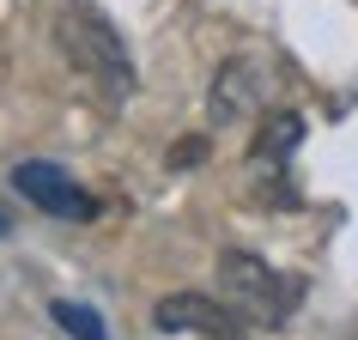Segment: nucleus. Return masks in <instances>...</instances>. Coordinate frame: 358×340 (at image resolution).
Wrapping results in <instances>:
<instances>
[{
	"label": "nucleus",
	"instance_id": "1",
	"mask_svg": "<svg viewBox=\"0 0 358 340\" xmlns=\"http://www.w3.org/2000/svg\"><path fill=\"white\" fill-rule=\"evenodd\" d=\"M55 43H61V55H67V67L103 92V104H122V97L134 92L128 43H122V31H115L97 6H85V0L61 6L55 13Z\"/></svg>",
	"mask_w": 358,
	"mask_h": 340
},
{
	"label": "nucleus",
	"instance_id": "2",
	"mask_svg": "<svg viewBox=\"0 0 358 340\" xmlns=\"http://www.w3.org/2000/svg\"><path fill=\"white\" fill-rule=\"evenodd\" d=\"M219 292H225V304L243 322H255V328H285L292 310L303 304L298 274H280V267H267L262 255H249V249H225V255H219Z\"/></svg>",
	"mask_w": 358,
	"mask_h": 340
},
{
	"label": "nucleus",
	"instance_id": "3",
	"mask_svg": "<svg viewBox=\"0 0 358 340\" xmlns=\"http://www.w3.org/2000/svg\"><path fill=\"white\" fill-rule=\"evenodd\" d=\"M13 189L31 201L37 213H49V219H97V194L79 183V176H67L61 164H49V158H24V164H13Z\"/></svg>",
	"mask_w": 358,
	"mask_h": 340
},
{
	"label": "nucleus",
	"instance_id": "4",
	"mask_svg": "<svg viewBox=\"0 0 358 340\" xmlns=\"http://www.w3.org/2000/svg\"><path fill=\"white\" fill-rule=\"evenodd\" d=\"M267 97H273V67H267V55H231L213 73L207 110H213V122H243V115L267 110Z\"/></svg>",
	"mask_w": 358,
	"mask_h": 340
},
{
	"label": "nucleus",
	"instance_id": "5",
	"mask_svg": "<svg viewBox=\"0 0 358 340\" xmlns=\"http://www.w3.org/2000/svg\"><path fill=\"white\" fill-rule=\"evenodd\" d=\"M152 322H158L164 334H201V340H249V334H243V316H237L231 304H213L207 292H170V298H158Z\"/></svg>",
	"mask_w": 358,
	"mask_h": 340
},
{
	"label": "nucleus",
	"instance_id": "6",
	"mask_svg": "<svg viewBox=\"0 0 358 340\" xmlns=\"http://www.w3.org/2000/svg\"><path fill=\"white\" fill-rule=\"evenodd\" d=\"M303 146V115L298 110H267L262 128L249 134V164H280Z\"/></svg>",
	"mask_w": 358,
	"mask_h": 340
},
{
	"label": "nucleus",
	"instance_id": "7",
	"mask_svg": "<svg viewBox=\"0 0 358 340\" xmlns=\"http://www.w3.org/2000/svg\"><path fill=\"white\" fill-rule=\"evenodd\" d=\"M49 316L67 328L73 340H110V328H103V316H97L92 304H73V298H55L49 304Z\"/></svg>",
	"mask_w": 358,
	"mask_h": 340
},
{
	"label": "nucleus",
	"instance_id": "8",
	"mask_svg": "<svg viewBox=\"0 0 358 340\" xmlns=\"http://www.w3.org/2000/svg\"><path fill=\"white\" fill-rule=\"evenodd\" d=\"M201 158H207V134H189V140L170 146V170H189V164H201Z\"/></svg>",
	"mask_w": 358,
	"mask_h": 340
},
{
	"label": "nucleus",
	"instance_id": "9",
	"mask_svg": "<svg viewBox=\"0 0 358 340\" xmlns=\"http://www.w3.org/2000/svg\"><path fill=\"white\" fill-rule=\"evenodd\" d=\"M6 231H13V225H6V213H0V237H6Z\"/></svg>",
	"mask_w": 358,
	"mask_h": 340
}]
</instances>
